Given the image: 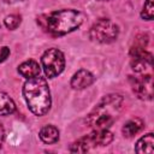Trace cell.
<instances>
[{"label": "cell", "instance_id": "cell-8", "mask_svg": "<svg viewBox=\"0 0 154 154\" xmlns=\"http://www.w3.org/2000/svg\"><path fill=\"white\" fill-rule=\"evenodd\" d=\"M130 65L135 72H142L152 65L153 55L146 49H134L130 48Z\"/></svg>", "mask_w": 154, "mask_h": 154}, {"label": "cell", "instance_id": "cell-17", "mask_svg": "<svg viewBox=\"0 0 154 154\" xmlns=\"http://www.w3.org/2000/svg\"><path fill=\"white\" fill-rule=\"evenodd\" d=\"M148 41H149V37H148L147 34H140V35L136 36L131 48H134V49H146V47L148 45Z\"/></svg>", "mask_w": 154, "mask_h": 154}, {"label": "cell", "instance_id": "cell-6", "mask_svg": "<svg viewBox=\"0 0 154 154\" xmlns=\"http://www.w3.org/2000/svg\"><path fill=\"white\" fill-rule=\"evenodd\" d=\"M41 64L45 71V75L48 78H54L64 71L65 58L61 51L58 48L47 49L41 57Z\"/></svg>", "mask_w": 154, "mask_h": 154}, {"label": "cell", "instance_id": "cell-18", "mask_svg": "<svg viewBox=\"0 0 154 154\" xmlns=\"http://www.w3.org/2000/svg\"><path fill=\"white\" fill-rule=\"evenodd\" d=\"M8 55H10V48L8 47H2L1 49H0V63H2V61H5L7 58H8Z\"/></svg>", "mask_w": 154, "mask_h": 154}, {"label": "cell", "instance_id": "cell-10", "mask_svg": "<svg viewBox=\"0 0 154 154\" xmlns=\"http://www.w3.org/2000/svg\"><path fill=\"white\" fill-rule=\"evenodd\" d=\"M153 150H154V136L153 132H148L137 141L135 146V152L140 154H152Z\"/></svg>", "mask_w": 154, "mask_h": 154}, {"label": "cell", "instance_id": "cell-4", "mask_svg": "<svg viewBox=\"0 0 154 154\" xmlns=\"http://www.w3.org/2000/svg\"><path fill=\"white\" fill-rule=\"evenodd\" d=\"M113 141V134L108 129H94L90 134L78 138L70 146L72 153H85L95 147L108 146Z\"/></svg>", "mask_w": 154, "mask_h": 154}, {"label": "cell", "instance_id": "cell-1", "mask_svg": "<svg viewBox=\"0 0 154 154\" xmlns=\"http://www.w3.org/2000/svg\"><path fill=\"white\" fill-rule=\"evenodd\" d=\"M124 99L119 94L106 95L88 114L85 124L93 129H107L123 109Z\"/></svg>", "mask_w": 154, "mask_h": 154}, {"label": "cell", "instance_id": "cell-3", "mask_svg": "<svg viewBox=\"0 0 154 154\" xmlns=\"http://www.w3.org/2000/svg\"><path fill=\"white\" fill-rule=\"evenodd\" d=\"M45 22L48 32L54 36H63L78 29L83 23V16L77 10H59L46 16Z\"/></svg>", "mask_w": 154, "mask_h": 154}, {"label": "cell", "instance_id": "cell-15", "mask_svg": "<svg viewBox=\"0 0 154 154\" xmlns=\"http://www.w3.org/2000/svg\"><path fill=\"white\" fill-rule=\"evenodd\" d=\"M141 17L146 20H152L154 17V0H144V5L141 11Z\"/></svg>", "mask_w": 154, "mask_h": 154}, {"label": "cell", "instance_id": "cell-5", "mask_svg": "<svg viewBox=\"0 0 154 154\" xmlns=\"http://www.w3.org/2000/svg\"><path fill=\"white\" fill-rule=\"evenodd\" d=\"M119 35V26L108 18H101L96 20L90 30L89 37L99 43H112Z\"/></svg>", "mask_w": 154, "mask_h": 154}, {"label": "cell", "instance_id": "cell-9", "mask_svg": "<svg viewBox=\"0 0 154 154\" xmlns=\"http://www.w3.org/2000/svg\"><path fill=\"white\" fill-rule=\"evenodd\" d=\"M94 83V76L91 72H89L88 70H84V69H81L78 70L71 78V87L73 89H77V90H82V89H85L88 88L89 85H91Z\"/></svg>", "mask_w": 154, "mask_h": 154}, {"label": "cell", "instance_id": "cell-13", "mask_svg": "<svg viewBox=\"0 0 154 154\" xmlns=\"http://www.w3.org/2000/svg\"><path fill=\"white\" fill-rule=\"evenodd\" d=\"M144 124L142 122V119L140 118H134V119H130L129 122H126L122 129L123 131V135L125 137H132L135 136L136 134H138L142 129H143Z\"/></svg>", "mask_w": 154, "mask_h": 154}, {"label": "cell", "instance_id": "cell-21", "mask_svg": "<svg viewBox=\"0 0 154 154\" xmlns=\"http://www.w3.org/2000/svg\"><path fill=\"white\" fill-rule=\"evenodd\" d=\"M99 1H109V0H99Z\"/></svg>", "mask_w": 154, "mask_h": 154}, {"label": "cell", "instance_id": "cell-7", "mask_svg": "<svg viewBox=\"0 0 154 154\" xmlns=\"http://www.w3.org/2000/svg\"><path fill=\"white\" fill-rule=\"evenodd\" d=\"M132 91L141 100H152L153 96V78L150 75L141 77H130Z\"/></svg>", "mask_w": 154, "mask_h": 154}, {"label": "cell", "instance_id": "cell-20", "mask_svg": "<svg viewBox=\"0 0 154 154\" xmlns=\"http://www.w3.org/2000/svg\"><path fill=\"white\" fill-rule=\"evenodd\" d=\"M5 2L7 4H14V2H18V1H23V0H4Z\"/></svg>", "mask_w": 154, "mask_h": 154}, {"label": "cell", "instance_id": "cell-11", "mask_svg": "<svg viewBox=\"0 0 154 154\" xmlns=\"http://www.w3.org/2000/svg\"><path fill=\"white\" fill-rule=\"evenodd\" d=\"M18 72L26 79L40 75V66L35 60H26L18 66Z\"/></svg>", "mask_w": 154, "mask_h": 154}, {"label": "cell", "instance_id": "cell-14", "mask_svg": "<svg viewBox=\"0 0 154 154\" xmlns=\"http://www.w3.org/2000/svg\"><path fill=\"white\" fill-rule=\"evenodd\" d=\"M16 111V103L12 97L0 90V116H8Z\"/></svg>", "mask_w": 154, "mask_h": 154}, {"label": "cell", "instance_id": "cell-16", "mask_svg": "<svg viewBox=\"0 0 154 154\" xmlns=\"http://www.w3.org/2000/svg\"><path fill=\"white\" fill-rule=\"evenodd\" d=\"M20 22H22V18H20V16H18V14H10V16H7V17L4 19L5 26H6L7 29H10V30L17 29V28L19 26Z\"/></svg>", "mask_w": 154, "mask_h": 154}, {"label": "cell", "instance_id": "cell-19", "mask_svg": "<svg viewBox=\"0 0 154 154\" xmlns=\"http://www.w3.org/2000/svg\"><path fill=\"white\" fill-rule=\"evenodd\" d=\"M4 138H5V130L2 128V125L0 124V148L2 146V142H4Z\"/></svg>", "mask_w": 154, "mask_h": 154}, {"label": "cell", "instance_id": "cell-12", "mask_svg": "<svg viewBox=\"0 0 154 154\" xmlns=\"http://www.w3.org/2000/svg\"><path fill=\"white\" fill-rule=\"evenodd\" d=\"M38 136L42 142L47 144H53L59 140V130L54 125H46L40 130Z\"/></svg>", "mask_w": 154, "mask_h": 154}, {"label": "cell", "instance_id": "cell-2", "mask_svg": "<svg viewBox=\"0 0 154 154\" xmlns=\"http://www.w3.org/2000/svg\"><path fill=\"white\" fill-rule=\"evenodd\" d=\"M23 95L29 109L35 116H45L52 105L51 91L46 78L36 76L29 78L23 87Z\"/></svg>", "mask_w": 154, "mask_h": 154}]
</instances>
